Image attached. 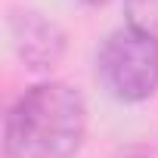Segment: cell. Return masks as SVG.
I'll list each match as a JSON object with an SVG mask.
<instances>
[{
    "mask_svg": "<svg viewBox=\"0 0 158 158\" xmlns=\"http://www.w3.org/2000/svg\"><path fill=\"white\" fill-rule=\"evenodd\" d=\"M87 136V102L68 81L31 84L6 112L3 158H74Z\"/></svg>",
    "mask_w": 158,
    "mask_h": 158,
    "instance_id": "cell-1",
    "label": "cell"
},
{
    "mask_svg": "<svg viewBox=\"0 0 158 158\" xmlns=\"http://www.w3.org/2000/svg\"><path fill=\"white\" fill-rule=\"evenodd\" d=\"M96 77L118 102H146L158 90V34L115 28L96 53Z\"/></svg>",
    "mask_w": 158,
    "mask_h": 158,
    "instance_id": "cell-2",
    "label": "cell"
},
{
    "mask_svg": "<svg viewBox=\"0 0 158 158\" xmlns=\"http://www.w3.org/2000/svg\"><path fill=\"white\" fill-rule=\"evenodd\" d=\"M6 28H10L16 56L31 71L56 68L68 50V34L62 31V25L40 10H25V6L10 10Z\"/></svg>",
    "mask_w": 158,
    "mask_h": 158,
    "instance_id": "cell-3",
    "label": "cell"
},
{
    "mask_svg": "<svg viewBox=\"0 0 158 158\" xmlns=\"http://www.w3.org/2000/svg\"><path fill=\"white\" fill-rule=\"evenodd\" d=\"M127 6V25L158 34V0H124Z\"/></svg>",
    "mask_w": 158,
    "mask_h": 158,
    "instance_id": "cell-4",
    "label": "cell"
},
{
    "mask_svg": "<svg viewBox=\"0 0 158 158\" xmlns=\"http://www.w3.org/2000/svg\"><path fill=\"white\" fill-rule=\"evenodd\" d=\"M81 3H87V6H106L109 0H81Z\"/></svg>",
    "mask_w": 158,
    "mask_h": 158,
    "instance_id": "cell-5",
    "label": "cell"
}]
</instances>
